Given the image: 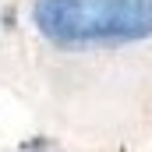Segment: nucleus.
<instances>
[{
	"mask_svg": "<svg viewBox=\"0 0 152 152\" xmlns=\"http://www.w3.org/2000/svg\"><path fill=\"white\" fill-rule=\"evenodd\" d=\"M32 21L57 46H120L152 36V0H36Z\"/></svg>",
	"mask_w": 152,
	"mask_h": 152,
	"instance_id": "nucleus-1",
	"label": "nucleus"
}]
</instances>
